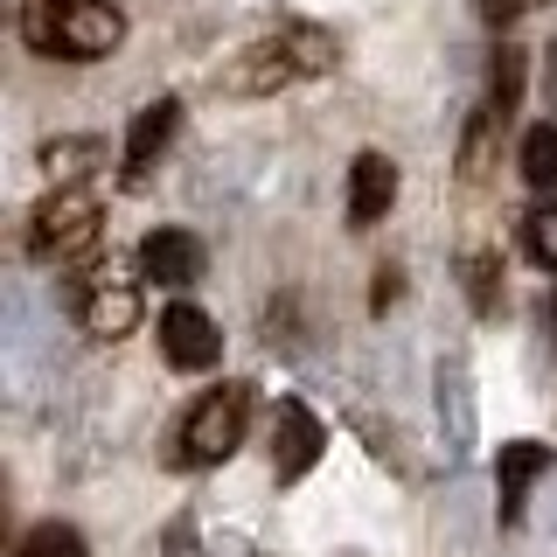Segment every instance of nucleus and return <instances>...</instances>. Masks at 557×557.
Masks as SVG:
<instances>
[{"instance_id":"1","label":"nucleus","mask_w":557,"mask_h":557,"mask_svg":"<svg viewBox=\"0 0 557 557\" xmlns=\"http://www.w3.org/2000/svg\"><path fill=\"white\" fill-rule=\"evenodd\" d=\"M335 57H342L335 35L300 22V28H278V35H265V42L237 49V57L216 70V91H231V98H278V91H293V84L335 70Z\"/></svg>"},{"instance_id":"2","label":"nucleus","mask_w":557,"mask_h":557,"mask_svg":"<svg viewBox=\"0 0 557 557\" xmlns=\"http://www.w3.org/2000/svg\"><path fill=\"white\" fill-rule=\"evenodd\" d=\"M22 35H28L35 57L98 63L119 49L126 14H119V0H22Z\"/></svg>"},{"instance_id":"3","label":"nucleus","mask_w":557,"mask_h":557,"mask_svg":"<svg viewBox=\"0 0 557 557\" xmlns=\"http://www.w3.org/2000/svg\"><path fill=\"white\" fill-rule=\"evenodd\" d=\"M98 223H104V209H98L91 188H77V182L49 188L28 216V258H42V265H77V258L98 251Z\"/></svg>"},{"instance_id":"4","label":"nucleus","mask_w":557,"mask_h":557,"mask_svg":"<svg viewBox=\"0 0 557 557\" xmlns=\"http://www.w3.org/2000/svg\"><path fill=\"white\" fill-rule=\"evenodd\" d=\"M244 425H251V383H216L196 411L174 432V467H216L244 446Z\"/></svg>"},{"instance_id":"5","label":"nucleus","mask_w":557,"mask_h":557,"mask_svg":"<svg viewBox=\"0 0 557 557\" xmlns=\"http://www.w3.org/2000/svg\"><path fill=\"white\" fill-rule=\"evenodd\" d=\"M77 327L91 342H126L139 327V286L119 272H84L77 278Z\"/></svg>"},{"instance_id":"6","label":"nucleus","mask_w":557,"mask_h":557,"mask_svg":"<svg viewBox=\"0 0 557 557\" xmlns=\"http://www.w3.org/2000/svg\"><path fill=\"white\" fill-rule=\"evenodd\" d=\"M321 453H327V425L300 405V397H278V411H272V474L300 481V474H313Z\"/></svg>"},{"instance_id":"7","label":"nucleus","mask_w":557,"mask_h":557,"mask_svg":"<svg viewBox=\"0 0 557 557\" xmlns=\"http://www.w3.org/2000/svg\"><path fill=\"white\" fill-rule=\"evenodd\" d=\"M161 356H168V370H188V376L216 370V356H223V335H216V321H209L202 307L174 300V307L161 313Z\"/></svg>"},{"instance_id":"8","label":"nucleus","mask_w":557,"mask_h":557,"mask_svg":"<svg viewBox=\"0 0 557 557\" xmlns=\"http://www.w3.org/2000/svg\"><path fill=\"white\" fill-rule=\"evenodd\" d=\"M209 265V251H202V237L196 231H147L139 237V278H161V286H196Z\"/></svg>"},{"instance_id":"9","label":"nucleus","mask_w":557,"mask_h":557,"mask_svg":"<svg viewBox=\"0 0 557 557\" xmlns=\"http://www.w3.org/2000/svg\"><path fill=\"white\" fill-rule=\"evenodd\" d=\"M397 202V161L391 153H356L348 168V231H376Z\"/></svg>"},{"instance_id":"10","label":"nucleus","mask_w":557,"mask_h":557,"mask_svg":"<svg viewBox=\"0 0 557 557\" xmlns=\"http://www.w3.org/2000/svg\"><path fill=\"white\" fill-rule=\"evenodd\" d=\"M550 474V446L536 440H509L495 453V495H502V522H522V502H530V487Z\"/></svg>"},{"instance_id":"11","label":"nucleus","mask_w":557,"mask_h":557,"mask_svg":"<svg viewBox=\"0 0 557 557\" xmlns=\"http://www.w3.org/2000/svg\"><path fill=\"white\" fill-rule=\"evenodd\" d=\"M174 133H182V98H153L147 112L133 119V133H126V174H133V182L161 161V147H168Z\"/></svg>"},{"instance_id":"12","label":"nucleus","mask_w":557,"mask_h":557,"mask_svg":"<svg viewBox=\"0 0 557 557\" xmlns=\"http://www.w3.org/2000/svg\"><path fill=\"white\" fill-rule=\"evenodd\" d=\"M516 104H522V49H516V42H502V49H495V63H487V104H481V112L495 119V126H509Z\"/></svg>"},{"instance_id":"13","label":"nucleus","mask_w":557,"mask_h":557,"mask_svg":"<svg viewBox=\"0 0 557 557\" xmlns=\"http://www.w3.org/2000/svg\"><path fill=\"white\" fill-rule=\"evenodd\" d=\"M460 286H467V300H474V313H502V251H467L460 258Z\"/></svg>"},{"instance_id":"14","label":"nucleus","mask_w":557,"mask_h":557,"mask_svg":"<svg viewBox=\"0 0 557 557\" xmlns=\"http://www.w3.org/2000/svg\"><path fill=\"white\" fill-rule=\"evenodd\" d=\"M516 168H522V182H530V188H557V119H550V126H530V133H522Z\"/></svg>"},{"instance_id":"15","label":"nucleus","mask_w":557,"mask_h":557,"mask_svg":"<svg viewBox=\"0 0 557 557\" xmlns=\"http://www.w3.org/2000/svg\"><path fill=\"white\" fill-rule=\"evenodd\" d=\"M104 161V139H49L42 147V168L57 174V182H77L84 168H98Z\"/></svg>"},{"instance_id":"16","label":"nucleus","mask_w":557,"mask_h":557,"mask_svg":"<svg viewBox=\"0 0 557 557\" xmlns=\"http://www.w3.org/2000/svg\"><path fill=\"white\" fill-rule=\"evenodd\" d=\"M14 557H91V550H84V536L70 522H42V530H28L14 544Z\"/></svg>"},{"instance_id":"17","label":"nucleus","mask_w":557,"mask_h":557,"mask_svg":"<svg viewBox=\"0 0 557 557\" xmlns=\"http://www.w3.org/2000/svg\"><path fill=\"white\" fill-rule=\"evenodd\" d=\"M522 251L544 272H557V209H530V216H522Z\"/></svg>"},{"instance_id":"18","label":"nucleus","mask_w":557,"mask_h":557,"mask_svg":"<svg viewBox=\"0 0 557 557\" xmlns=\"http://www.w3.org/2000/svg\"><path fill=\"white\" fill-rule=\"evenodd\" d=\"M397 293H405V272H397V265H376V286H370V307L383 313V307H391V300H397Z\"/></svg>"},{"instance_id":"19","label":"nucleus","mask_w":557,"mask_h":557,"mask_svg":"<svg viewBox=\"0 0 557 557\" xmlns=\"http://www.w3.org/2000/svg\"><path fill=\"white\" fill-rule=\"evenodd\" d=\"M530 8H536V0H481V14H487V22H495V28L522 22V14H530Z\"/></svg>"}]
</instances>
